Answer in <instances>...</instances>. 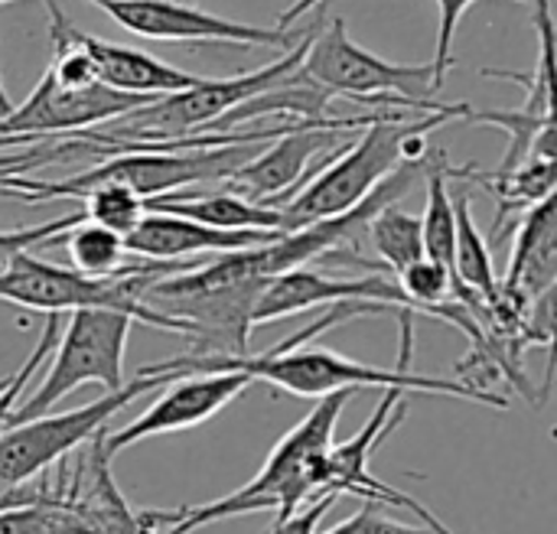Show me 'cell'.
I'll return each mask as SVG.
<instances>
[{"label": "cell", "mask_w": 557, "mask_h": 534, "mask_svg": "<svg viewBox=\"0 0 557 534\" xmlns=\"http://www.w3.org/2000/svg\"><path fill=\"white\" fill-rule=\"evenodd\" d=\"M366 313H388L385 307H372V303H330L326 316H320L317 323L304 326L297 336L277 343L274 349L261 352V356H180V359H166L157 362L150 369L157 372H219V369H238L245 375H251L255 382H271L297 398H323L330 392H362V388H401V392H431V395H454V398H467V401H480L490 408H509V401L503 395H493L486 388H476L470 382H457V378H428L411 372V352H414V323H411V310H401V362L398 369H379V365H366L356 359H346L333 349H304V343L317 339L320 333L352 320V316H366Z\"/></svg>", "instance_id": "6da1fadb"}, {"label": "cell", "mask_w": 557, "mask_h": 534, "mask_svg": "<svg viewBox=\"0 0 557 534\" xmlns=\"http://www.w3.org/2000/svg\"><path fill=\"white\" fill-rule=\"evenodd\" d=\"M356 392H330L323 395L313 411L287 431L277 447L271 450L261 473L245 483L235 493H225L222 499L202 502V506H183V509H147L140 512L153 529L166 525V534H193L219 519L232 516H255V512H274V519H287L297 512L307 499L323 493V463L330 447L336 444V424L346 411L349 398Z\"/></svg>", "instance_id": "7a4b0ae2"}, {"label": "cell", "mask_w": 557, "mask_h": 534, "mask_svg": "<svg viewBox=\"0 0 557 534\" xmlns=\"http://www.w3.org/2000/svg\"><path fill=\"white\" fill-rule=\"evenodd\" d=\"M268 140H238L215 147H173V150H127L114 153L69 179H26L7 176L0 183V196L20 202H52V199H82L91 186L121 183L134 189L140 199L163 196L173 189H186L193 183H225L242 163H248Z\"/></svg>", "instance_id": "3957f363"}, {"label": "cell", "mask_w": 557, "mask_h": 534, "mask_svg": "<svg viewBox=\"0 0 557 534\" xmlns=\"http://www.w3.org/2000/svg\"><path fill=\"white\" fill-rule=\"evenodd\" d=\"M193 268L189 261H147V264H121L114 274L91 277L75 268L49 264L33 258L29 251L13 254L7 264H0V300L16 303L23 310H42V313H72L85 307L117 310L131 320H140L153 330L186 336V323L163 316L140 303V290L166 274Z\"/></svg>", "instance_id": "277c9868"}, {"label": "cell", "mask_w": 557, "mask_h": 534, "mask_svg": "<svg viewBox=\"0 0 557 534\" xmlns=\"http://www.w3.org/2000/svg\"><path fill=\"white\" fill-rule=\"evenodd\" d=\"M310 33H304L300 42L284 59H277L271 65H261L255 72H242L232 78H199L196 85H189L183 91L157 95L153 101L134 108L114 121H104L98 127L78 131V134L114 144L117 153L140 150V144H170V140H183L189 134H209V127L219 117H225L232 108H238L242 101H248L258 91L287 78L304 62Z\"/></svg>", "instance_id": "5b68a950"}, {"label": "cell", "mask_w": 557, "mask_h": 534, "mask_svg": "<svg viewBox=\"0 0 557 534\" xmlns=\"http://www.w3.org/2000/svg\"><path fill=\"white\" fill-rule=\"evenodd\" d=\"M300 75L330 91L333 98H349L362 108H411V111H444L450 117H460L463 104H441L434 101V65H401L388 62L369 49H362L346 23L336 16L326 29H313Z\"/></svg>", "instance_id": "8992f818"}, {"label": "cell", "mask_w": 557, "mask_h": 534, "mask_svg": "<svg viewBox=\"0 0 557 534\" xmlns=\"http://www.w3.org/2000/svg\"><path fill=\"white\" fill-rule=\"evenodd\" d=\"M454 121L450 114H421L408 121V114L392 111L372 124H366L359 140H349L336 157H330L284 206V232L304 228L317 219L339 215L359 206L401 160H405V137L418 127H441Z\"/></svg>", "instance_id": "52a82bcc"}, {"label": "cell", "mask_w": 557, "mask_h": 534, "mask_svg": "<svg viewBox=\"0 0 557 534\" xmlns=\"http://www.w3.org/2000/svg\"><path fill=\"white\" fill-rule=\"evenodd\" d=\"M180 375L183 372H157V369L144 365L134 375V382L108 392L104 398H98L85 408L62 411V414L46 411V414L20 421V424H3V431H0V493L20 489L42 470L62 463L72 450H78L98 431H104V424L117 411H124L134 398L166 388Z\"/></svg>", "instance_id": "ba28073f"}, {"label": "cell", "mask_w": 557, "mask_h": 534, "mask_svg": "<svg viewBox=\"0 0 557 534\" xmlns=\"http://www.w3.org/2000/svg\"><path fill=\"white\" fill-rule=\"evenodd\" d=\"M134 320L117 310L85 307L72 310L65 330H59V346L46 378L29 392V398L7 414V424H20L29 418L46 414L52 405H59L65 395H72L85 382H98L108 392L124 385V349L131 336Z\"/></svg>", "instance_id": "9c48e42d"}, {"label": "cell", "mask_w": 557, "mask_h": 534, "mask_svg": "<svg viewBox=\"0 0 557 534\" xmlns=\"http://www.w3.org/2000/svg\"><path fill=\"white\" fill-rule=\"evenodd\" d=\"M392 111L395 108H379V111H362L356 117L339 114L330 121L290 124L284 134L268 140L248 163H242L222 183V189L245 196L248 202L281 209L330 157H336L349 144V131L366 127Z\"/></svg>", "instance_id": "30bf717a"}, {"label": "cell", "mask_w": 557, "mask_h": 534, "mask_svg": "<svg viewBox=\"0 0 557 534\" xmlns=\"http://www.w3.org/2000/svg\"><path fill=\"white\" fill-rule=\"evenodd\" d=\"M127 33L160 42H232L294 49L300 39L287 26H248L180 0H101L98 3Z\"/></svg>", "instance_id": "8fae6325"}, {"label": "cell", "mask_w": 557, "mask_h": 534, "mask_svg": "<svg viewBox=\"0 0 557 534\" xmlns=\"http://www.w3.org/2000/svg\"><path fill=\"white\" fill-rule=\"evenodd\" d=\"M255 378L238 372V369H219V372H189L180 375L166 385V392L131 424H124L121 431H101V454L108 460H114L121 450L160 437V434H176V431H189L206 424L212 414H219L222 408H228L238 395H245V388Z\"/></svg>", "instance_id": "7c38bea8"}, {"label": "cell", "mask_w": 557, "mask_h": 534, "mask_svg": "<svg viewBox=\"0 0 557 534\" xmlns=\"http://www.w3.org/2000/svg\"><path fill=\"white\" fill-rule=\"evenodd\" d=\"M401 388H385L375 414L362 424L359 434H352L346 444H333L330 454H326V463H323V493L326 496H339V493H349V496H362V499H372L379 506H395V509H405V512H414L418 519H424L434 532L454 534L428 506H421L418 499L411 496H401L398 489H392L388 483H382L369 463H372V454L379 450L382 440H388L401 421H405V411L408 405L401 401Z\"/></svg>", "instance_id": "4fadbf2b"}, {"label": "cell", "mask_w": 557, "mask_h": 534, "mask_svg": "<svg viewBox=\"0 0 557 534\" xmlns=\"http://www.w3.org/2000/svg\"><path fill=\"white\" fill-rule=\"evenodd\" d=\"M153 98L157 95L117 91L104 82L69 88V85H59L46 72L39 85L29 91V98L16 104L7 117H0V134H33V137L75 134V131H88L104 121H114Z\"/></svg>", "instance_id": "5bb4252c"}, {"label": "cell", "mask_w": 557, "mask_h": 534, "mask_svg": "<svg viewBox=\"0 0 557 534\" xmlns=\"http://www.w3.org/2000/svg\"><path fill=\"white\" fill-rule=\"evenodd\" d=\"M343 300L385 307L388 313L411 310V303L401 294L398 281H388L382 274L339 281V277H326V274L310 271V268H294V271H284V274H277V277H271L264 284V290L255 300L251 323L261 326V323H271V320H284L290 313H304V310L330 307V303H343Z\"/></svg>", "instance_id": "9a60e30c"}, {"label": "cell", "mask_w": 557, "mask_h": 534, "mask_svg": "<svg viewBox=\"0 0 557 534\" xmlns=\"http://www.w3.org/2000/svg\"><path fill=\"white\" fill-rule=\"evenodd\" d=\"M281 232H228V228H212L183 215L170 212H144L140 222L124 235L127 254H137L144 261H186L196 254H225V251H242L264 245L277 238Z\"/></svg>", "instance_id": "2e32d148"}, {"label": "cell", "mask_w": 557, "mask_h": 534, "mask_svg": "<svg viewBox=\"0 0 557 534\" xmlns=\"http://www.w3.org/2000/svg\"><path fill=\"white\" fill-rule=\"evenodd\" d=\"M144 209L183 215V219H193L212 228H228V232H248V228L284 232L281 209L248 202L245 196H235L222 186L219 189H173L163 196H150L144 199Z\"/></svg>", "instance_id": "e0dca14e"}, {"label": "cell", "mask_w": 557, "mask_h": 534, "mask_svg": "<svg viewBox=\"0 0 557 534\" xmlns=\"http://www.w3.org/2000/svg\"><path fill=\"white\" fill-rule=\"evenodd\" d=\"M82 46L91 55L95 75L98 82L117 88V91H131V95H170V91H183L189 85H196L202 75L183 72L176 65L160 62L157 55L144 52V49H131V46H117V42H104L95 36L82 33Z\"/></svg>", "instance_id": "ac0fdd59"}, {"label": "cell", "mask_w": 557, "mask_h": 534, "mask_svg": "<svg viewBox=\"0 0 557 534\" xmlns=\"http://www.w3.org/2000/svg\"><path fill=\"white\" fill-rule=\"evenodd\" d=\"M557 281V199L548 196L529 206V215L519 228L512 261L506 271L509 290L522 294L529 303L542 294H552Z\"/></svg>", "instance_id": "d6986e66"}, {"label": "cell", "mask_w": 557, "mask_h": 534, "mask_svg": "<svg viewBox=\"0 0 557 534\" xmlns=\"http://www.w3.org/2000/svg\"><path fill=\"white\" fill-rule=\"evenodd\" d=\"M85 460H88V486L82 483L78 486V502L91 522V532L95 534H157V529L131 509V502L121 496L111 470H108V457L101 454V431L88 440V450H85Z\"/></svg>", "instance_id": "ffe728a7"}, {"label": "cell", "mask_w": 557, "mask_h": 534, "mask_svg": "<svg viewBox=\"0 0 557 534\" xmlns=\"http://www.w3.org/2000/svg\"><path fill=\"white\" fill-rule=\"evenodd\" d=\"M460 189L454 196V212H457V241H454V274H457V284H460V297L467 290L480 294L483 300L496 294L499 281H496V264H493V254H490V245L486 238L480 235L476 222H473V189L470 183L457 179ZM457 297V300H460Z\"/></svg>", "instance_id": "44dd1931"}, {"label": "cell", "mask_w": 557, "mask_h": 534, "mask_svg": "<svg viewBox=\"0 0 557 534\" xmlns=\"http://www.w3.org/2000/svg\"><path fill=\"white\" fill-rule=\"evenodd\" d=\"M428 209L421 219V241H424V258L444 264L454 274V241H457V212H454V196H450V163L444 153L431 163L428 176ZM457 277V274H454Z\"/></svg>", "instance_id": "7402d4cb"}, {"label": "cell", "mask_w": 557, "mask_h": 534, "mask_svg": "<svg viewBox=\"0 0 557 534\" xmlns=\"http://www.w3.org/2000/svg\"><path fill=\"white\" fill-rule=\"evenodd\" d=\"M55 241H65V251L72 258V268L82 271V274H91V277H104V274H114L121 264H124V235L98 225V222H75L72 228L52 235V238H42L39 245L42 248H52Z\"/></svg>", "instance_id": "603a6c76"}, {"label": "cell", "mask_w": 557, "mask_h": 534, "mask_svg": "<svg viewBox=\"0 0 557 534\" xmlns=\"http://www.w3.org/2000/svg\"><path fill=\"white\" fill-rule=\"evenodd\" d=\"M366 238L375 248V258L388 271H401L405 264L424 258V241H421V219L401 209L398 202L382 206L366 228Z\"/></svg>", "instance_id": "cb8c5ba5"}, {"label": "cell", "mask_w": 557, "mask_h": 534, "mask_svg": "<svg viewBox=\"0 0 557 534\" xmlns=\"http://www.w3.org/2000/svg\"><path fill=\"white\" fill-rule=\"evenodd\" d=\"M398 287H401V294L408 297V303H411V310L418 313H434L441 303H447L450 297L457 300L460 297V284H457V277L444 268V264H437V261H431V258H418V261H411V264H405L401 271H398Z\"/></svg>", "instance_id": "d4e9b609"}, {"label": "cell", "mask_w": 557, "mask_h": 534, "mask_svg": "<svg viewBox=\"0 0 557 534\" xmlns=\"http://www.w3.org/2000/svg\"><path fill=\"white\" fill-rule=\"evenodd\" d=\"M82 202H85L82 215H85L88 222H98V225H104V228H111V232H117V235H127V232L140 222V215L147 212V209H144V199H140L134 189L121 186V183L91 186V189L82 196Z\"/></svg>", "instance_id": "484cf974"}, {"label": "cell", "mask_w": 557, "mask_h": 534, "mask_svg": "<svg viewBox=\"0 0 557 534\" xmlns=\"http://www.w3.org/2000/svg\"><path fill=\"white\" fill-rule=\"evenodd\" d=\"M476 0H437V10H441V29H437V49H434V91H441L447 85V75L454 69V33H457V23L460 16L473 7ZM519 3H529V0H519Z\"/></svg>", "instance_id": "4316f807"}, {"label": "cell", "mask_w": 557, "mask_h": 534, "mask_svg": "<svg viewBox=\"0 0 557 534\" xmlns=\"http://www.w3.org/2000/svg\"><path fill=\"white\" fill-rule=\"evenodd\" d=\"M323 534H441L434 532V529H418V525H408V522H398V519H388L382 509H379V502H372V499H366V506L352 516V519H346L343 525H336V529H330V532Z\"/></svg>", "instance_id": "83f0119b"}, {"label": "cell", "mask_w": 557, "mask_h": 534, "mask_svg": "<svg viewBox=\"0 0 557 534\" xmlns=\"http://www.w3.org/2000/svg\"><path fill=\"white\" fill-rule=\"evenodd\" d=\"M85 215L75 212V215H65V219H52V222H39V225H29V228H10V232H0V264H7L13 254L20 251H29L33 245H39L42 238H52L65 228H72L75 222H82Z\"/></svg>", "instance_id": "f1b7e54d"}, {"label": "cell", "mask_w": 557, "mask_h": 534, "mask_svg": "<svg viewBox=\"0 0 557 534\" xmlns=\"http://www.w3.org/2000/svg\"><path fill=\"white\" fill-rule=\"evenodd\" d=\"M336 506V496H326V499H317L310 509H297L290 512L287 519H274V529L268 534H317L323 516Z\"/></svg>", "instance_id": "f546056e"}, {"label": "cell", "mask_w": 557, "mask_h": 534, "mask_svg": "<svg viewBox=\"0 0 557 534\" xmlns=\"http://www.w3.org/2000/svg\"><path fill=\"white\" fill-rule=\"evenodd\" d=\"M326 0H294L284 13H281V20H277V26H290L294 20H300L304 13H310V10H317V7H323Z\"/></svg>", "instance_id": "4dcf8cb0"}, {"label": "cell", "mask_w": 557, "mask_h": 534, "mask_svg": "<svg viewBox=\"0 0 557 534\" xmlns=\"http://www.w3.org/2000/svg\"><path fill=\"white\" fill-rule=\"evenodd\" d=\"M13 111V104H10V95H7V88H3V78H0V117H7Z\"/></svg>", "instance_id": "1f68e13d"}, {"label": "cell", "mask_w": 557, "mask_h": 534, "mask_svg": "<svg viewBox=\"0 0 557 534\" xmlns=\"http://www.w3.org/2000/svg\"><path fill=\"white\" fill-rule=\"evenodd\" d=\"M7 385H10V378H3V382H0V392H3V388H7Z\"/></svg>", "instance_id": "d6a6232c"}, {"label": "cell", "mask_w": 557, "mask_h": 534, "mask_svg": "<svg viewBox=\"0 0 557 534\" xmlns=\"http://www.w3.org/2000/svg\"><path fill=\"white\" fill-rule=\"evenodd\" d=\"M0 3H10V0H0Z\"/></svg>", "instance_id": "836d02e7"}]
</instances>
